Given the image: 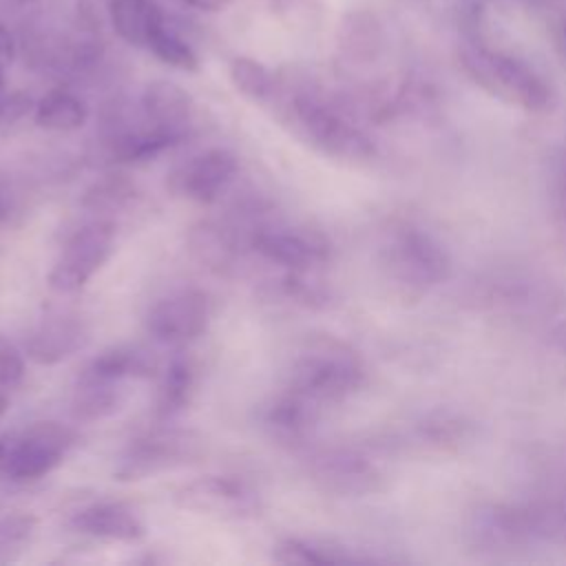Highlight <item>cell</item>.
Returning a JSON list of instances; mask_svg holds the SVG:
<instances>
[{
    "label": "cell",
    "instance_id": "7c38bea8",
    "mask_svg": "<svg viewBox=\"0 0 566 566\" xmlns=\"http://www.w3.org/2000/svg\"><path fill=\"white\" fill-rule=\"evenodd\" d=\"M237 175V157L223 148H210L186 161L175 175V190L197 203L217 201Z\"/></svg>",
    "mask_w": 566,
    "mask_h": 566
},
{
    "label": "cell",
    "instance_id": "83f0119b",
    "mask_svg": "<svg viewBox=\"0 0 566 566\" xmlns=\"http://www.w3.org/2000/svg\"><path fill=\"white\" fill-rule=\"evenodd\" d=\"M35 528V517L29 513H13L0 517V546L22 544Z\"/></svg>",
    "mask_w": 566,
    "mask_h": 566
},
{
    "label": "cell",
    "instance_id": "3957f363",
    "mask_svg": "<svg viewBox=\"0 0 566 566\" xmlns=\"http://www.w3.org/2000/svg\"><path fill=\"white\" fill-rule=\"evenodd\" d=\"M287 122L303 142L334 159L365 161L374 155L371 139L314 95H294L287 104Z\"/></svg>",
    "mask_w": 566,
    "mask_h": 566
},
{
    "label": "cell",
    "instance_id": "d6a6232c",
    "mask_svg": "<svg viewBox=\"0 0 566 566\" xmlns=\"http://www.w3.org/2000/svg\"><path fill=\"white\" fill-rule=\"evenodd\" d=\"M9 214V201L4 197V192H0V221Z\"/></svg>",
    "mask_w": 566,
    "mask_h": 566
},
{
    "label": "cell",
    "instance_id": "f546056e",
    "mask_svg": "<svg viewBox=\"0 0 566 566\" xmlns=\"http://www.w3.org/2000/svg\"><path fill=\"white\" fill-rule=\"evenodd\" d=\"M15 57V38L4 22H0V69H9Z\"/></svg>",
    "mask_w": 566,
    "mask_h": 566
},
{
    "label": "cell",
    "instance_id": "836d02e7",
    "mask_svg": "<svg viewBox=\"0 0 566 566\" xmlns=\"http://www.w3.org/2000/svg\"><path fill=\"white\" fill-rule=\"evenodd\" d=\"M2 91H4V69H0V97H2Z\"/></svg>",
    "mask_w": 566,
    "mask_h": 566
},
{
    "label": "cell",
    "instance_id": "e575fe53",
    "mask_svg": "<svg viewBox=\"0 0 566 566\" xmlns=\"http://www.w3.org/2000/svg\"><path fill=\"white\" fill-rule=\"evenodd\" d=\"M18 2H22V4H31V2H38V0H18Z\"/></svg>",
    "mask_w": 566,
    "mask_h": 566
},
{
    "label": "cell",
    "instance_id": "277c9868",
    "mask_svg": "<svg viewBox=\"0 0 566 566\" xmlns=\"http://www.w3.org/2000/svg\"><path fill=\"white\" fill-rule=\"evenodd\" d=\"M203 438L190 429H153L133 438L119 453L113 475L119 482H137L172 469L199 462Z\"/></svg>",
    "mask_w": 566,
    "mask_h": 566
},
{
    "label": "cell",
    "instance_id": "d6986e66",
    "mask_svg": "<svg viewBox=\"0 0 566 566\" xmlns=\"http://www.w3.org/2000/svg\"><path fill=\"white\" fill-rule=\"evenodd\" d=\"M82 371L115 382H128L150 378L155 374V360L146 349L117 345L97 354Z\"/></svg>",
    "mask_w": 566,
    "mask_h": 566
},
{
    "label": "cell",
    "instance_id": "9a60e30c",
    "mask_svg": "<svg viewBox=\"0 0 566 566\" xmlns=\"http://www.w3.org/2000/svg\"><path fill=\"white\" fill-rule=\"evenodd\" d=\"M71 528L75 533L108 539V542H137L144 537L139 517L119 502H97L73 513Z\"/></svg>",
    "mask_w": 566,
    "mask_h": 566
},
{
    "label": "cell",
    "instance_id": "4fadbf2b",
    "mask_svg": "<svg viewBox=\"0 0 566 566\" xmlns=\"http://www.w3.org/2000/svg\"><path fill=\"white\" fill-rule=\"evenodd\" d=\"M88 332L77 316L49 314L24 338V354L38 365H55L84 347Z\"/></svg>",
    "mask_w": 566,
    "mask_h": 566
},
{
    "label": "cell",
    "instance_id": "ac0fdd59",
    "mask_svg": "<svg viewBox=\"0 0 566 566\" xmlns=\"http://www.w3.org/2000/svg\"><path fill=\"white\" fill-rule=\"evenodd\" d=\"M166 15L155 4V0H111L108 20L115 33L130 46L146 49L153 29Z\"/></svg>",
    "mask_w": 566,
    "mask_h": 566
},
{
    "label": "cell",
    "instance_id": "9c48e42d",
    "mask_svg": "<svg viewBox=\"0 0 566 566\" xmlns=\"http://www.w3.org/2000/svg\"><path fill=\"white\" fill-rule=\"evenodd\" d=\"M248 241L261 259L292 274H312L327 259V250L316 237L285 226H259Z\"/></svg>",
    "mask_w": 566,
    "mask_h": 566
},
{
    "label": "cell",
    "instance_id": "8fae6325",
    "mask_svg": "<svg viewBox=\"0 0 566 566\" xmlns=\"http://www.w3.org/2000/svg\"><path fill=\"white\" fill-rule=\"evenodd\" d=\"M195 104L192 97L175 82L155 80L146 84L139 97V115L142 119L164 137H168L175 146L188 137L192 126Z\"/></svg>",
    "mask_w": 566,
    "mask_h": 566
},
{
    "label": "cell",
    "instance_id": "ffe728a7",
    "mask_svg": "<svg viewBox=\"0 0 566 566\" xmlns=\"http://www.w3.org/2000/svg\"><path fill=\"white\" fill-rule=\"evenodd\" d=\"M188 243L195 259L217 272H226L234 268V261L239 256L237 234L230 228L219 223H210V221L199 223L197 228H192Z\"/></svg>",
    "mask_w": 566,
    "mask_h": 566
},
{
    "label": "cell",
    "instance_id": "e0dca14e",
    "mask_svg": "<svg viewBox=\"0 0 566 566\" xmlns=\"http://www.w3.org/2000/svg\"><path fill=\"white\" fill-rule=\"evenodd\" d=\"M318 407L307 402L305 398L296 396L294 391L285 389L265 413V424L274 433V438L283 442H298L303 440L316 424Z\"/></svg>",
    "mask_w": 566,
    "mask_h": 566
},
{
    "label": "cell",
    "instance_id": "8992f818",
    "mask_svg": "<svg viewBox=\"0 0 566 566\" xmlns=\"http://www.w3.org/2000/svg\"><path fill=\"white\" fill-rule=\"evenodd\" d=\"M115 248V228L106 219H93L77 228L49 272V287L57 294L82 290L108 261Z\"/></svg>",
    "mask_w": 566,
    "mask_h": 566
},
{
    "label": "cell",
    "instance_id": "4dcf8cb0",
    "mask_svg": "<svg viewBox=\"0 0 566 566\" xmlns=\"http://www.w3.org/2000/svg\"><path fill=\"white\" fill-rule=\"evenodd\" d=\"M184 4L192 7V9H199V11H221L226 9L232 0H181Z\"/></svg>",
    "mask_w": 566,
    "mask_h": 566
},
{
    "label": "cell",
    "instance_id": "52a82bcc",
    "mask_svg": "<svg viewBox=\"0 0 566 566\" xmlns=\"http://www.w3.org/2000/svg\"><path fill=\"white\" fill-rule=\"evenodd\" d=\"M387 268L400 285L422 292L444 281L449 261L444 250L429 234L402 228L387 245Z\"/></svg>",
    "mask_w": 566,
    "mask_h": 566
},
{
    "label": "cell",
    "instance_id": "cb8c5ba5",
    "mask_svg": "<svg viewBox=\"0 0 566 566\" xmlns=\"http://www.w3.org/2000/svg\"><path fill=\"white\" fill-rule=\"evenodd\" d=\"M228 73H230L232 86L252 102H268L276 91L274 73L254 57H245V55L234 57L230 62Z\"/></svg>",
    "mask_w": 566,
    "mask_h": 566
},
{
    "label": "cell",
    "instance_id": "484cf974",
    "mask_svg": "<svg viewBox=\"0 0 566 566\" xmlns=\"http://www.w3.org/2000/svg\"><path fill=\"white\" fill-rule=\"evenodd\" d=\"M347 555L334 553V548L305 542V539H285L274 551V562L279 564H332L347 562Z\"/></svg>",
    "mask_w": 566,
    "mask_h": 566
},
{
    "label": "cell",
    "instance_id": "7402d4cb",
    "mask_svg": "<svg viewBox=\"0 0 566 566\" xmlns=\"http://www.w3.org/2000/svg\"><path fill=\"white\" fill-rule=\"evenodd\" d=\"M195 394V367L186 356H175L164 369L159 394H157V416L172 418L181 413Z\"/></svg>",
    "mask_w": 566,
    "mask_h": 566
},
{
    "label": "cell",
    "instance_id": "5bb4252c",
    "mask_svg": "<svg viewBox=\"0 0 566 566\" xmlns=\"http://www.w3.org/2000/svg\"><path fill=\"white\" fill-rule=\"evenodd\" d=\"M312 478L329 493L363 495L376 489L378 473L360 455L349 451H329L312 460Z\"/></svg>",
    "mask_w": 566,
    "mask_h": 566
},
{
    "label": "cell",
    "instance_id": "ba28073f",
    "mask_svg": "<svg viewBox=\"0 0 566 566\" xmlns=\"http://www.w3.org/2000/svg\"><path fill=\"white\" fill-rule=\"evenodd\" d=\"M210 321L208 294L181 287L159 298L146 314V332L166 345H186L199 338Z\"/></svg>",
    "mask_w": 566,
    "mask_h": 566
},
{
    "label": "cell",
    "instance_id": "1f68e13d",
    "mask_svg": "<svg viewBox=\"0 0 566 566\" xmlns=\"http://www.w3.org/2000/svg\"><path fill=\"white\" fill-rule=\"evenodd\" d=\"M9 391L11 389H4V387H0V418L7 413V409H9Z\"/></svg>",
    "mask_w": 566,
    "mask_h": 566
},
{
    "label": "cell",
    "instance_id": "5b68a950",
    "mask_svg": "<svg viewBox=\"0 0 566 566\" xmlns=\"http://www.w3.org/2000/svg\"><path fill=\"white\" fill-rule=\"evenodd\" d=\"M75 442L77 433L66 424L51 420L33 422L22 431L11 433L2 475L15 482L40 480L64 462Z\"/></svg>",
    "mask_w": 566,
    "mask_h": 566
},
{
    "label": "cell",
    "instance_id": "44dd1931",
    "mask_svg": "<svg viewBox=\"0 0 566 566\" xmlns=\"http://www.w3.org/2000/svg\"><path fill=\"white\" fill-rule=\"evenodd\" d=\"M33 119L44 130L69 133L86 124L88 108L84 99H80L75 93L55 88L33 104Z\"/></svg>",
    "mask_w": 566,
    "mask_h": 566
},
{
    "label": "cell",
    "instance_id": "4316f807",
    "mask_svg": "<svg viewBox=\"0 0 566 566\" xmlns=\"http://www.w3.org/2000/svg\"><path fill=\"white\" fill-rule=\"evenodd\" d=\"M24 378V354L4 336H0V387L13 389Z\"/></svg>",
    "mask_w": 566,
    "mask_h": 566
},
{
    "label": "cell",
    "instance_id": "603a6c76",
    "mask_svg": "<svg viewBox=\"0 0 566 566\" xmlns=\"http://www.w3.org/2000/svg\"><path fill=\"white\" fill-rule=\"evenodd\" d=\"M146 49L161 60L164 64L179 69V71H197L199 69V57L195 53V49L190 46V42L164 18L150 33Z\"/></svg>",
    "mask_w": 566,
    "mask_h": 566
},
{
    "label": "cell",
    "instance_id": "d4e9b609",
    "mask_svg": "<svg viewBox=\"0 0 566 566\" xmlns=\"http://www.w3.org/2000/svg\"><path fill=\"white\" fill-rule=\"evenodd\" d=\"M135 199V188L122 177H108L93 184L84 195V206L93 212L124 210Z\"/></svg>",
    "mask_w": 566,
    "mask_h": 566
},
{
    "label": "cell",
    "instance_id": "2e32d148",
    "mask_svg": "<svg viewBox=\"0 0 566 566\" xmlns=\"http://www.w3.org/2000/svg\"><path fill=\"white\" fill-rule=\"evenodd\" d=\"M124 400L126 382H115L82 371L73 389L71 413L77 422H95L113 416L124 405Z\"/></svg>",
    "mask_w": 566,
    "mask_h": 566
},
{
    "label": "cell",
    "instance_id": "6da1fadb",
    "mask_svg": "<svg viewBox=\"0 0 566 566\" xmlns=\"http://www.w3.org/2000/svg\"><path fill=\"white\" fill-rule=\"evenodd\" d=\"M458 60L464 75L475 86L509 106L542 113L553 102L551 86L544 77L531 64L511 53L486 44H464Z\"/></svg>",
    "mask_w": 566,
    "mask_h": 566
},
{
    "label": "cell",
    "instance_id": "30bf717a",
    "mask_svg": "<svg viewBox=\"0 0 566 566\" xmlns=\"http://www.w3.org/2000/svg\"><path fill=\"white\" fill-rule=\"evenodd\" d=\"M175 504L214 517H248L256 511V495L243 480L230 475H203L175 491Z\"/></svg>",
    "mask_w": 566,
    "mask_h": 566
},
{
    "label": "cell",
    "instance_id": "f1b7e54d",
    "mask_svg": "<svg viewBox=\"0 0 566 566\" xmlns=\"http://www.w3.org/2000/svg\"><path fill=\"white\" fill-rule=\"evenodd\" d=\"M31 106L33 104L29 95H22V93H11L7 97H0V124L18 122L22 115L29 113Z\"/></svg>",
    "mask_w": 566,
    "mask_h": 566
},
{
    "label": "cell",
    "instance_id": "7a4b0ae2",
    "mask_svg": "<svg viewBox=\"0 0 566 566\" xmlns=\"http://www.w3.org/2000/svg\"><path fill=\"white\" fill-rule=\"evenodd\" d=\"M363 385V365L358 356L338 340H312L294 358L287 387L314 407L338 402Z\"/></svg>",
    "mask_w": 566,
    "mask_h": 566
}]
</instances>
